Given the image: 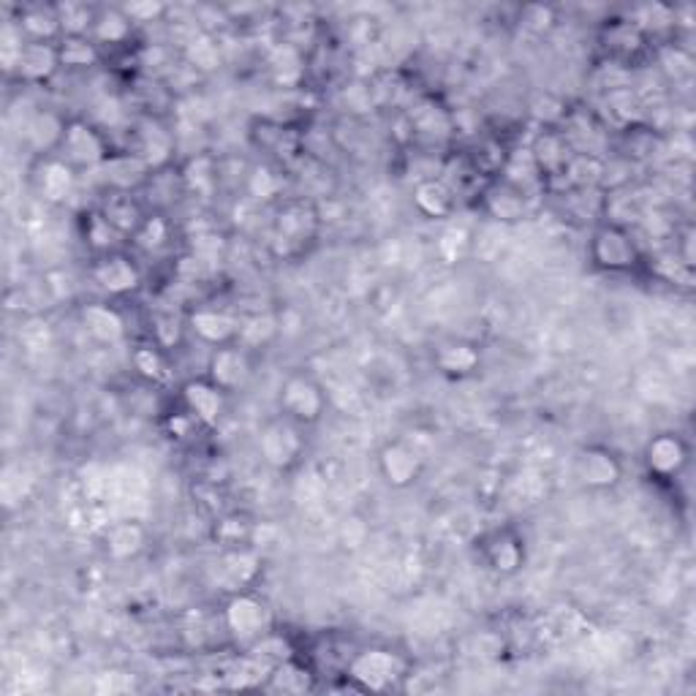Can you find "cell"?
Segmentation results:
<instances>
[{"label":"cell","instance_id":"5bb4252c","mask_svg":"<svg viewBox=\"0 0 696 696\" xmlns=\"http://www.w3.org/2000/svg\"><path fill=\"white\" fill-rule=\"evenodd\" d=\"M251 356L248 349H243L240 343H232V346H221L212 349L210 362H207V378L212 383L223 389V392H237L248 383L251 378Z\"/></svg>","mask_w":696,"mask_h":696},{"label":"cell","instance_id":"6da1fadb","mask_svg":"<svg viewBox=\"0 0 696 696\" xmlns=\"http://www.w3.org/2000/svg\"><path fill=\"white\" fill-rule=\"evenodd\" d=\"M346 675L362 692H389L408 675V661L392 648H365L349 661Z\"/></svg>","mask_w":696,"mask_h":696},{"label":"cell","instance_id":"74e56055","mask_svg":"<svg viewBox=\"0 0 696 696\" xmlns=\"http://www.w3.org/2000/svg\"><path fill=\"white\" fill-rule=\"evenodd\" d=\"M131 365H134V370L150 383H163V381H169V376H172V370H169L167 351L158 349L152 341L142 343V346L134 349V354H131Z\"/></svg>","mask_w":696,"mask_h":696},{"label":"cell","instance_id":"b9f144b4","mask_svg":"<svg viewBox=\"0 0 696 696\" xmlns=\"http://www.w3.org/2000/svg\"><path fill=\"white\" fill-rule=\"evenodd\" d=\"M278 319L270 314H259V316H251V319L243 321V327H240V338L237 343L243 349H261L267 346V343L272 341V338L278 335Z\"/></svg>","mask_w":696,"mask_h":696},{"label":"cell","instance_id":"f6af8a7d","mask_svg":"<svg viewBox=\"0 0 696 696\" xmlns=\"http://www.w3.org/2000/svg\"><path fill=\"white\" fill-rule=\"evenodd\" d=\"M223 251H227V240L216 232L196 234L194 243H191V254L205 261V265H212V261L221 259Z\"/></svg>","mask_w":696,"mask_h":696},{"label":"cell","instance_id":"d6986e66","mask_svg":"<svg viewBox=\"0 0 696 696\" xmlns=\"http://www.w3.org/2000/svg\"><path fill=\"white\" fill-rule=\"evenodd\" d=\"M14 71L20 80L30 82V85H44V82H49L60 71L58 44L25 41L20 58H16Z\"/></svg>","mask_w":696,"mask_h":696},{"label":"cell","instance_id":"ab89813d","mask_svg":"<svg viewBox=\"0 0 696 696\" xmlns=\"http://www.w3.org/2000/svg\"><path fill=\"white\" fill-rule=\"evenodd\" d=\"M185 330H188V321H183L180 316H174L172 310H161V314L152 316L150 321V338L158 349L172 351L183 343Z\"/></svg>","mask_w":696,"mask_h":696},{"label":"cell","instance_id":"8fae6325","mask_svg":"<svg viewBox=\"0 0 696 696\" xmlns=\"http://www.w3.org/2000/svg\"><path fill=\"white\" fill-rule=\"evenodd\" d=\"M422 454L416 452L411 443L405 441H387L378 449V474L394 490H405V487L416 485L422 476Z\"/></svg>","mask_w":696,"mask_h":696},{"label":"cell","instance_id":"bcb514c9","mask_svg":"<svg viewBox=\"0 0 696 696\" xmlns=\"http://www.w3.org/2000/svg\"><path fill=\"white\" fill-rule=\"evenodd\" d=\"M123 11L134 25H147V22L161 20L169 9L163 3H158V0H134V3H125Z\"/></svg>","mask_w":696,"mask_h":696},{"label":"cell","instance_id":"9a60e30c","mask_svg":"<svg viewBox=\"0 0 696 696\" xmlns=\"http://www.w3.org/2000/svg\"><path fill=\"white\" fill-rule=\"evenodd\" d=\"M688 463V443L677 432H659L645 447V465L659 479H675Z\"/></svg>","mask_w":696,"mask_h":696},{"label":"cell","instance_id":"1f68e13d","mask_svg":"<svg viewBox=\"0 0 696 696\" xmlns=\"http://www.w3.org/2000/svg\"><path fill=\"white\" fill-rule=\"evenodd\" d=\"M648 44V36L632 20H615L605 27V47L612 58H637Z\"/></svg>","mask_w":696,"mask_h":696},{"label":"cell","instance_id":"f35d334b","mask_svg":"<svg viewBox=\"0 0 696 696\" xmlns=\"http://www.w3.org/2000/svg\"><path fill=\"white\" fill-rule=\"evenodd\" d=\"M185 63L196 71H216L221 65V47L216 44V38L210 33H196L183 49Z\"/></svg>","mask_w":696,"mask_h":696},{"label":"cell","instance_id":"5b68a950","mask_svg":"<svg viewBox=\"0 0 696 696\" xmlns=\"http://www.w3.org/2000/svg\"><path fill=\"white\" fill-rule=\"evenodd\" d=\"M58 156L65 163H71L74 169H101L103 161L112 156V147H109L107 136L101 129H96L87 120L74 118L65 125L63 145H60Z\"/></svg>","mask_w":696,"mask_h":696},{"label":"cell","instance_id":"9c48e42d","mask_svg":"<svg viewBox=\"0 0 696 696\" xmlns=\"http://www.w3.org/2000/svg\"><path fill=\"white\" fill-rule=\"evenodd\" d=\"M180 400H183V408L202 427H218L223 414H227V392L207 376L188 378L183 383V389H180Z\"/></svg>","mask_w":696,"mask_h":696},{"label":"cell","instance_id":"f546056e","mask_svg":"<svg viewBox=\"0 0 696 696\" xmlns=\"http://www.w3.org/2000/svg\"><path fill=\"white\" fill-rule=\"evenodd\" d=\"M180 178H183V188L188 194L212 196L221 185V163H216V158L207 156V152H199V156H191L183 163Z\"/></svg>","mask_w":696,"mask_h":696},{"label":"cell","instance_id":"4dcf8cb0","mask_svg":"<svg viewBox=\"0 0 696 696\" xmlns=\"http://www.w3.org/2000/svg\"><path fill=\"white\" fill-rule=\"evenodd\" d=\"M134 22L129 20V14L120 9H98L96 22H93L90 38L98 47H125L134 36Z\"/></svg>","mask_w":696,"mask_h":696},{"label":"cell","instance_id":"ee69618b","mask_svg":"<svg viewBox=\"0 0 696 696\" xmlns=\"http://www.w3.org/2000/svg\"><path fill=\"white\" fill-rule=\"evenodd\" d=\"M169 237H172V227H169V221L163 216H147L145 227L136 232L134 243L139 245V248L145 251H161L163 245L169 243Z\"/></svg>","mask_w":696,"mask_h":696},{"label":"cell","instance_id":"8992f818","mask_svg":"<svg viewBox=\"0 0 696 696\" xmlns=\"http://www.w3.org/2000/svg\"><path fill=\"white\" fill-rule=\"evenodd\" d=\"M281 411L297 425H316L327 411V392L308 373H292L281 383Z\"/></svg>","mask_w":696,"mask_h":696},{"label":"cell","instance_id":"277c9868","mask_svg":"<svg viewBox=\"0 0 696 696\" xmlns=\"http://www.w3.org/2000/svg\"><path fill=\"white\" fill-rule=\"evenodd\" d=\"M259 454L270 468L292 471L305 454L303 425L292 422L289 416L267 422L259 430Z\"/></svg>","mask_w":696,"mask_h":696},{"label":"cell","instance_id":"d590c367","mask_svg":"<svg viewBox=\"0 0 696 696\" xmlns=\"http://www.w3.org/2000/svg\"><path fill=\"white\" fill-rule=\"evenodd\" d=\"M408 125L414 134L430 136V139H443V136H449L452 120H449L447 109H441L438 103L422 101L416 103L414 112L408 114Z\"/></svg>","mask_w":696,"mask_h":696},{"label":"cell","instance_id":"e575fe53","mask_svg":"<svg viewBox=\"0 0 696 696\" xmlns=\"http://www.w3.org/2000/svg\"><path fill=\"white\" fill-rule=\"evenodd\" d=\"M82 234H85L87 248H90L96 256L114 254V251H120L118 245H120V240H123V234H120L118 229H114L112 223H109L107 218L101 216V210L85 212V221H82Z\"/></svg>","mask_w":696,"mask_h":696},{"label":"cell","instance_id":"c3c4849f","mask_svg":"<svg viewBox=\"0 0 696 696\" xmlns=\"http://www.w3.org/2000/svg\"><path fill=\"white\" fill-rule=\"evenodd\" d=\"M523 22L530 30L545 33L555 25V11H552L550 5H528V9L523 11Z\"/></svg>","mask_w":696,"mask_h":696},{"label":"cell","instance_id":"2e32d148","mask_svg":"<svg viewBox=\"0 0 696 696\" xmlns=\"http://www.w3.org/2000/svg\"><path fill=\"white\" fill-rule=\"evenodd\" d=\"M261 572V555L254 545L234 547V550H223L221 561H218V579L229 594H240L248 590L256 583Z\"/></svg>","mask_w":696,"mask_h":696},{"label":"cell","instance_id":"ac0fdd59","mask_svg":"<svg viewBox=\"0 0 696 696\" xmlns=\"http://www.w3.org/2000/svg\"><path fill=\"white\" fill-rule=\"evenodd\" d=\"M36 188L49 205H63L76 191V169L60 156L41 158L36 169Z\"/></svg>","mask_w":696,"mask_h":696},{"label":"cell","instance_id":"8d00e7d4","mask_svg":"<svg viewBox=\"0 0 696 696\" xmlns=\"http://www.w3.org/2000/svg\"><path fill=\"white\" fill-rule=\"evenodd\" d=\"M270 692L305 694L314 692V675L300 661L286 659L270 670Z\"/></svg>","mask_w":696,"mask_h":696},{"label":"cell","instance_id":"3957f363","mask_svg":"<svg viewBox=\"0 0 696 696\" xmlns=\"http://www.w3.org/2000/svg\"><path fill=\"white\" fill-rule=\"evenodd\" d=\"M590 261L605 272H628L643 261L637 240L621 223H605L590 237Z\"/></svg>","mask_w":696,"mask_h":696},{"label":"cell","instance_id":"cb8c5ba5","mask_svg":"<svg viewBox=\"0 0 696 696\" xmlns=\"http://www.w3.org/2000/svg\"><path fill=\"white\" fill-rule=\"evenodd\" d=\"M528 150L530 156H534L536 167H539L541 178H563L569 158H572L566 134H561V131L555 129H545L536 136V142Z\"/></svg>","mask_w":696,"mask_h":696},{"label":"cell","instance_id":"f1b7e54d","mask_svg":"<svg viewBox=\"0 0 696 696\" xmlns=\"http://www.w3.org/2000/svg\"><path fill=\"white\" fill-rule=\"evenodd\" d=\"M98 210L123 237H136V232L147 221L145 207L134 199V194H107Z\"/></svg>","mask_w":696,"mask_h":696},{"label":"cell","instance_id":"30bf717a","mask_svg":"<svg viewBox=\"0 0 696 696\" xmlns=\"http://www.w3.org/2000/svg\"><path fill=\"white\" fill-rule=\"evenodd\" d=\"M574 476L588 490H612L623 479V465L607 447H585L574 457Z\"/></svg>","mask_w":696,"mask_h":696},{"label":"cell","instance_id":"83f0119b","mask_svg":"<svg viewBox=\"0 0 696 696\" xmlns=\"http://www.w3.org/2000/svg\"><path fill=\"white\" fill-rule=\"evenodd\" d=\"M414 207L427 218H452L457 199H454V191L447 180L441 178H425L416 183L414 188Z\"/></svg>","mask_w":696,"mask_h":696},{"label":"cell","instance_id":"7a4b0ae2","mask_svg":"<svg viewBox=\"0 0 696 696\" xmlns=\"http://www.w3.org/2000/svg\"><path fill=\"white\" fill-rule=\"evenodd\" d=\"M223 626L234 643L251 648L272 632V612L265 599L251 590H240V594L229 596L227 607H223Z\"/></svg>","mask_w":696,"mask_h":696},{"label":"cell","instance_id":"44dd1931","mask_svg":"<svg viewBox=\"0 0 696 696\" xmlns=\"http://www.w3.org/2000/svg\"><path fill=\"white\" fill-rule=\"evenodd\" d=\"M80 319L87 335H90L98 346H118V343L125 341V332H129L123 314L107 303L85 305Z\"/></svg>","mask_w":696,"mask_h":696},{"label":"cell","instance_id":"603a6c76","mask_svg":"<svg viewBox=\"0 0 696 696\" xmlns=\"http://www.w3.org/2000/svg\"><path fill=\"white\" fill-rule=\"evenodd\" d=\"M147 528L136 520H120L112 523L103 530V552H107L112 561H134L136 555H142L147 547Z\"/></svg>","mask_w":696,"mask_h":696},{"label":"cell","instance_id":"4316f807","mask_svg":"<svg viewBox=\"0 0 696 696\" xmlns=\"http://www.w3.org/2000/svg\"><path fill=\"white\" fill-rule=\"evenodd\" d=\"M16 27L25 36V41L58 44L63 38L58 5H25L16 16Z\"/></svg>","mask_w":696,"mask_h":696},{"label":"cell","instance_id":"ba28073f","mask_svg":"<svg viewBox=\"0 0 696 696\" xmlns=\"http://www.w3.org/2000/svg\"><path fill=\"white\" fill-rule=\"evenodd\" d=\"M98 174H101L109 194H136V191L145 188V185L150 183V178L156 172H152L150 163L142 156H136L134 150H118L103 161Z\"/></svg>","mask_w":696,"mask_h":696},{"label":"cell","instance_id":"52a82bcc","mask_svg":"<svg viewBox=\"0 0 696 696\" xmlns=\"http://www.w3.org/2000/svg\"><path fill=\"white\" fill-rule=\"evenodd\" d=\"M90 278L109 297H129V294L139 292L142 286L139 265L129 254H123V251L96 256V261L90 267Z\"/></svg>","mask_w":696,"mask_h":696},{"label":"cell","instance_id":"7c38bea8","mask_svg":"<svg viewBox=\"0 0 696 696\" xmlns=\"http://www.w3.org/2000/svg\"><path fill=\"white\" fill-rule=\"evenodd\" d=\"M185 321H188V330L194 332L202 343H207V346L212 349L237 343L240 327H243V321H240L237 316L229 314V310L223 308H210V305L188 310Z\"/></svg>","mask_w":696,"mask_h":696},{"label":"cell","instance_id":"7402d4cb","mask_svg":"<svg viewBox=\"0 0 696 696\" xmlns=\"http://www.w3.org/2000/svg\"><path fill=\"white\" fill-rule=\"evenodd\" d=\"M481 205H485L487 216L496 218L501 223H517L528 216V194L514 188L506 180H492L481 194Z\"/></svg>","mask_w":696,"mask_h":696},{"label":"cell","instance_id":"681fc988","mask_svg":"<svg viewBox=\"0 0 696 696\" xmlns=\"http://www.w3.org/2000/svg\"><path fill=\"white\" fill-rule=\"evenodd\" d=\"M196 425H199V422H196L194 416H191L185 408L180 411V414L169 416V419H167L169 432H172V438H178V441H183V438H188L191 432H194Z\"/></svg>","mask_w":696,"mask_h":696},{"label":"cell","instance_id":"7bdbcfd3","mask_svg":"<svg viewBox=\"0 0 696 696\" xmlns=\"http://www.w3.org/2000/svg\"><path fill=\"white\" fill-rule=\"evenodd\" d=\"M96 14L98 11L85 3H58V16H60V25H63V36H90Z\"/></svg>","mask_w":696,"mask_h":696},{"label":"cell","instance_id":"484cf974","mask_svg":"<svg viewBox=\"0 0 696 696\" xmlns=\"http://www.w3.org/2000/svg\"><path fill=\"white\" fill-rule=\"evenodd\" d=\"M438 370L449 378L474 376L481 365V351L471 341H447L432 354Z\"/></svg>","mask_w":696,"mask_h":696},{"label":"cell","instance_id":"d4e9b609","mask_svg":"<svg viewBox=\"0 0 696 696\" xmlns=\"http://www.w3.org/2000/svg\"><path fill=\"white\" fill-rule=\"evenodd\" d=\"M65 125L69 120H63L54 112H36L25 123V142L30 145L33 152H38L41 158L58 156L60 145H63Z\"/></svg>","mask_w":696,"mask_h":696},{"label":"cell","instance_id":"836d02e7","mask_svg":"<svg viewBox=\"0 0 696 696\" xmlns=\"http://www.w3.org/2000/svg\"><path fill=\"white\" fill-rule=\"evenodd\" d=\"M212 536L223 550H234V547H248L256 541V523L248 514L229 512L221 514L212 525Z\"/></svg>","mask_w":696,"mask_h":696},{"label":"cell","instance_id":"4fadbf2b","mask_svg":"<svg viewBox=\"0 0 696 696\" xmlns=\"http://www.w3.org/2000/svg\"><path fill=\"white\" fill-rule=\"evenodd\" d=\"M129 150H134L136 156L145 158L152 167V172L167 169L169 163H172L174 150H178V145H174V131H169L158 118H142L139 123L134 125V147H129Z\"/></svg>","mask_w":696,"mask_h":696},{"label":"cell","instance_id":"e0dca14e","mask_svg":"<svg viewBox=\"0 0 696 696\" xmlns=\"http://www.w3.org/2000/svg\"><path fill=\"white\" fill-rule=\"evenodd\" d=\"M319 212L305 202H289L276 216V240L283 245H305L316 237Z\"/></svg>","mask_w":696,"mask_h":696},{"label":"cell","instance_id":"7dc6e473","mask_svg":"<svg viewBox=\"0 0 696 696\" xmlns=\"http://www.w3.org/2000/svg\"><path fill=\"white\" fill-rule=\"evenodd\" d=\"M661 65H664V71H670L672 76L692 74V58H688V54L677 47L661 49Z\"/></svg>","mask_w":696,"mask_h":696},{"label":"cell","instance_id":"d6a6232c","mask_svg":"<svg viewBox=\"0 0 696 696\" xmlns=\"http://www.w3.org/2000/svg\"><path fill=\"white\" fill-rule=\"evenodd\" d=\"M60 69L87 71L101 63V47L90 36H63L58 41Z\"/></svg>","mask_w":696,"mask_h":696},{"label":"cell","instance_id":"ffe728a7","mask_svg":"<svg viewBox=\"0 0 696 696\" xmlns=\"http://www.w3.org/2000/svg\"><path fill=\"white\" fill-rule=\"evenodd\" d=\"M485 561L501 577H512L525 566V541L514 530L501 528L485 539Z\"/></svg>","mask_w":696,"mask_h":696},{"label":"cell","instance_id":"60d3db41","mask_svg":"<svg viewBox=\"0 0 696 696\" xmlns=\"http://www.w3.org/2000/svg\"><path fill=\"white\" fill-rule=\"evenodd\" d=\"M281 188H283L281 174H278L276 169L265 167V163L248 169V174H245V194H248L254 202L276 199V196L281 194Z\"/></svg>","mask_w":696,"mask_h":696}]
</instances>
